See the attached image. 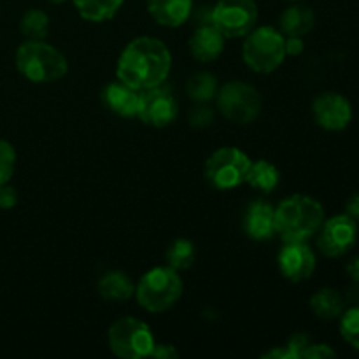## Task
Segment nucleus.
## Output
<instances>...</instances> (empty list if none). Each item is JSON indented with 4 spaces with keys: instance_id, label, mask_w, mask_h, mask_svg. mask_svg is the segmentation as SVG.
<instances>
[{
    "instance_id": "nucleus-8",
    "label": "nucleus",
    "mask_w": 359,
    "mask_h": 359,
    "mask_svg": "<svg viewBox=\"0 0 359 359\" xmlns=\"http://www.w3.org/2000/svg\"><path fill=\"white\" fill-rule=\"evenodd\" d=\"M251 163V158L238 147H219L205 160L203 177L214 189L228 191L244 184Z\"/></svg>"
},
{
    "instance_id": "nucleus-18",
    "label": "nucleus",
    "mask_w": 359,
    "mask_h": 359,
    "mask_svg": "<svg viewBox=\"0 0 359 359\" xmlns=\"http://www.w3.org/2000/svg\"><path fill=\"white\" fill-rule=\"evenodd\" d=\"M97 290L105 302H126L135 294V284L128 273L121 270H111L100 277Z\"/></svg>"
},
{
    "instance_id": "nucleus-29",
    "label": "nucleus",
    "mask_w": 359,
    "mask_h": 359,
    "mask_svg": "<svg viewBox=\"0 0 359 359\" xmlns=\"http://www.w3.org/2000/svg\"><path fill=\"white\" fill-rule=\"evenodd\" d=\"M337 353L328 346V344H309L305 347L302 359H328L335 358Z\"/></svg>"
},
{
    "instance_id": "nucleus-16",
    "label": "nucleus",
    "mask_w": 359,
    "mask_h": 359,
    "mask_svg": "<svg viewBox=\"0 0 359 359\" xmlns=\"http://www.w3.org/2000/svg\"><path fill=\"white\" fill-rule=\"evenodd\" d=\"M224 41H226L224 35L214 27L212 21L202 23L196 27V30L193 32L191 37H189V55H191L196 62H214V60H217L223 55Z\"/></svg>"
},
{
    "instance_id": "nucleus-9",
    "label": "nucleus",
    "mask_w": 359,
    "mask_h": 359,
    "mask_svg": "<svg viewBox=\"0 0 359 359\" xmlns=\"http://www.w3.org/2000/svg\"><path fill=\"white\" fill-rule=\"evenodd\" d=\"M210 21L224 39L245 37L258 23V6L255 0H217Z\"/></svg>"
},
{
    "instance_id": "nucleus-28",
    "label": "nucleus",
    "mask_w": 359,
    "mask_h": 359,
    "mask_svg": "<svg viewBox=\"0 0 359 359\" xmlns=\"http://www.w3.org/2000/svg\"><path fill=\"white\" fill-rule=\"evenodd\" d=\"M188 121L193 128H207L214 123V111L207 104H196L189 111Z\"/></svg>"
},
{
    "instance_id": "nucleus-30",
    "label": "nucleus",
    "mask_w": 359,
    "mask_h": 359,
    "mask_svg": "<svg viewBox=\"0 0 359 359\" xmlns=\"http://www.w3.org/2000/svg\"><path fill=\"white\" fill-rule=\"evenodd\" d=\"M309 344H311V337L304 335V333H297V335H293L290 340H287L286 347L291 353V358L302 359V354H304L305 347H307Z\"/></svg>"
},
{
    "instance_id": "nucleus-12",
    "label": "nucleus",
    "mask_w": 359,
    "mask_h": 359,
    "mask_svg": "<svg viewBox=\"0 0 359 359\" xmlns=\"http://www.w3.org/2000/svg\"><path fill=\"white\" fill-rule=\"evenodd\" d=\"M312 114L321 128L330 130V132H340L349 126L351 119H353V107L344 95L326 91L314 98Z\"/></svg>"
},
{
    "instance_id": "nucleus-33",
    "label": "nucleus",
    "mask_w": 359,
    "mask_h": 359,
    "mask_svg": "<svg viewBox=\"0 0 359 359\" xmlns=\"http://www.w3.org/2000/svg\"><path fill=\"white\" fill-rule=\"evenodd\" d=\"M284 48H286V56H298L304 53L305 42L302 37H286Z\"/></svg>"
},
{
    "instance_id": "nucleus-2",
    "label": "nucleus",
    "mask_w": 359,
    "mask_h": 359,
    "mask_svg": "<svg viewBox=\"0 0 359 359\" xmlns=\"http://www.w3.org/2000/svg\"><path fill=\"white\" fill-rule=\"evenodd\" d=\"M325 223L321 202L309 195H291L276 209V233L283 242H307Z\"/></svg>"
},
{
    "instance_id": "nucleus-24",
    "label": "nucleus",
    "mask_w": 359,
    "mask_h": 359,
    "mask_svg": "<svg viewBox=\"0 0 359 359\" xmlns=\"http://www.w3.org/2000/svg\"><path fill=\"white\" fill-rule=\"evenodd\" d=\"M165 258H167V265L177 270V272L191 269L196 258L195 244L191 241H188V238H175L168 245L167 252H165Z\"/></svg>"
},
{
    "instance_id": "nucleus-6",
    "label": "nucleus",
    "mask_w": 359,
    "mask_h": 359,
    "mask_svg": "<svg viewBox=\"0 0 359 359\" xmlns=\"http://www.w3.org/2000/svg\"><path fill=\"white\" fill-rule=\"evenodd\" d=\"M216 105L224 119L237 125H249L256 121L263 111L262 93L245 81H228L219 86Z\"/></svg>"
},
{
    "instance_id": "nucleus-37",
    "label": "nucleus",
    "mask_w": 359,
    "mask_h": 359,
    "mask_svg": "<svg viewBox=\"0 0 359 359\" xmlns=\"http://www.w3.org/2000/svg\"><path fill=\"white\" fill-rule=\"evenodd\" d=\"M48 2H51V4H63V2H67V0H48Z\"/></svg>"
},
{
    "instance_id": "nucleus-34",
    "label": "nucleus",
    "mask_w": 359,
    "mask_h": 359,
    "mask_svg": "<svg viewBox=\"0 0 359 359\" xmlns=\"http://www.w3.org/2000/svg\"><path fill=\"white\" fill-rule=\"evenodd\" d=\"M262 358H265V359H293V358H291V353L287 351L286 346L273 347V349L269 351V353L262 354Z\"/></svg>"
},
{
    "instance_id": "nucleus-5",
    "label": "nucleus",
    "mask_w": 359,
    "mask_h": 359,
    "mask_svg": "<svg viewBox=\"0 0 359 359\" xmlns=\"http://www.w3.org/2000/svg\"><path fill=\"white\" fill-rule=\"evenodd\" d=\"M286 37L270 25L255 27L244 39L242 60L256 74H270L286 60Z\"/></svg>"
},
{
    "instance_id": "nucleus-14",
    "label": "nucleus",
    "mask_w": 359,
    "mask_h": 359,
    "mask_svg": "<svg viewBox=\"0 0 359 359\" xmlns=\"http://www.w3.org/2000/svg\"><path fill=\"white\" fill-rule=\"evenodd\" d=\"M244 231L252 241H270L276 237V207L266 200L249 203L244 214Z\"/></svg>"
},
{
    "instance_id": "nucleus-1",
    "label": "nucleus",
    "mask_w": 359,
    "mask_h": 359,
    "mask_svg": "<svg viewBox=\"0 0 359 359\" xmlns=\"http://www.w3.org/2000/svg\"><path fill=\"white\" fill-rule=\"evenodd\" d=\"M172 69V55L163 41L142 35L123 48L116 63V77L133 90L144 91L167 81Z\"/></svg>"
},
{
    "instance_id": "nucleus-27",
    "label": "nucleus",
    "mask_w": 359,
    "mask_h": 359,
    "mask_svg": "<svg viewBox=\"0 0 359 359\" xmlns=\"http://www.w3.org/2000/svg\"><path fill=\"white\" fill-rule=\"evenodd\" d=\"M16 168V149L7 140H0V186L11 181Z\"/></svg>"
},
{
    "instance_id": "nucleus-20",
    "label": "nucleus",
    "mask_w": 359,
    "mask_h": 359,
    "mask_svg": "<svg viewBox=\"0 0 359 359\" xmlns=\"http://www.w3.org/2000/svg\"><path fill=\"white\" fill-rule=\"evenodd\" d=\"M217 90H219V81L212 72H207V70H198L186 81V95L189 100L196 104H207L214 100Z\"/></svg>"
},
{
    "instance_id": "nucleus-21",
    "label": "nucleus",
    "mask_w": 359,
    "mask_h": 359,
    "mask_svg": "<svg viewBox=\"0 0 359 359\" xmlns=\"http://www.w3.org/2000/svg\"><path fill=\"white\" fill-rule=\"evenodd\" d=\"M125 0H74L77 13L91 23H104L112 20L121 9Z\"/></svg>"
},
{
    "instance_id": "nucleus-25",
    "label": "nucleus",
    "mask_w": 359,
    "mask_h": 359,
    "mask_svg": "<svg viewBox=\"0 0 359 359\" xmlns=\"http://www.w3.org/2000/svg\"><path fill=\"white\" fill-rule=\"evenodd\" d=\"M20 30L27 39H34V41H42V39H46L49 32L48 13H44L42 9H28L27 13L21 16Z\"/></svg>"
},
{
    "instance_id": "nucleus-35",
    "label": "nucleus",
    "mask_w": 359,
    "mask_h": 359,
    "mask_svg": "<svg viewBox=\"0 0 359 359\" xmlns=\"http://www.w3.org/2000/svg\"><path fill=\"white\" fill-rule=\"evenodd\" d=\"M346 214H349L356 223H359V195L351 196L346 203Z\"/></svg>"
},
{
    "instance_id": "nucleus-7",
    "label": "nucleus",
    "mask_w": 359,
    "mask_h": 359,
    "mask_svg": "<svg viewBox=\"0 0 359 359\" xmlns=\"http://www.w3.org/2000/svg\"><path fill=\"white\" fill-rule=\"evenodd\" d=\"M107 344L112 354L123 359L149 358L156 346L153 330L140 319L126 316L111 325L107 332Z\"/></svg>"
},
{
    "instance_id": "nucleus-15",
    "label": "nucleus",
    "mask_w": 359,
    "mask_h": 359,
    "mask_svg": "<svg viewBox=\"0 0 359 359\" xmlns=\"http://www.w3.org/2000/svg\"><path fill=\"white\" fill-rule=\"evenodd\" d=\"M100 98L105 109L121 116V118H137V114H139L140 91L133 90L123 81L116 79L105 84Z\"/></svg>"
},
{
    "instance_id": "nucleus-32",
    "label": "nucleus",
    "mask_w": 359,
    "mask_h": 359,
    "mask_svg": "<svg viewBox=\"0 0 359 359\" xmlns=\"http://www.w3.org/2000/svg\"><path fill=\"white\" fill-rule=\"evenodd\" d=\"M149 358L175 359V358H179V351L175 349L172 344H156V346H154V349L151 351Z\"/></svg>"
},
{
    "instance_id": "nucleus-10",
    "label": "nucleus",
    "mask_w": 359,
    "mask_h": 359,
    "mask_svg": "<svg viewBox=\"0 0 359 359\" xmlns=\"http://www.w3.org/2000/svg\"><path fill=\"white\" fill-rule=\"evenodd\" d=\"M318 249L326 258L346 256L358 242V223L349 214H337L319 228Z\"/></svg>"
},
{
    "instance_id": "nucleus-22",
    "label": "nucleus",
    "mask_w": 359,
    "mask_h": 359,
    "mask_svg": "<svg viewBox=\"0 0 359 359\" xmlns=\"http://www.w3.org/2000/svg\"><path fill=\"white\" fill-rule=\"evenodd\" d=\"M245 182L252 189H258L262 193H272L280 182V172L272 161L258 160L252 161L251 168L248 172Z\"/></svg>"
},
{
    "instance_id": "nucleus-31",
    "label": "nucleus",
    "mask_w": 359,
    "mask_h": 359,
    "mask_svg": "<svg viewBox=\"0 0 359 359\" xmlns=\"http://www.w3.org/2000/svg\"><path fill=\"white\" fill-rule=\"evenodd\" d=\"M18 191L14 186L9 184H4L0 186V209L2 210H11L18 205Z\"/></svg>"
},
{
    "instance_id": "nucleus-13",
    "label": "nucleus",
    "mask_w": 359,
    "mask_h": 359,
    "mask_svg": "<svg viewBox=\"0 0 359 359\" xmlns=\"http://www.w3.org/2000/svg\"><path fill=\"white\" fill-rule=\"evenodd\" d=\"M279 270L291 283H304L316 272V255L307 242H284L277 256Z\"/></svg>"
},
{
    "instance_id": "nucleus-3",
    "label": "nucleus",
    "mask_w": 359,
    "mask_h": 359,
    "mask_svg": "<svg viewBox=\"0 0 359 359\" xmlns=\"http://www.w3.org/2000/svg\"><path fill=\"white\" fill-rule=\"evenodd\" d=\"M16 69L30 83L48 84L63 79L69 72V60L55 46L42 41L27 39L18 46L14 56Z\"/></svg>"
},
{
    "instance_id": "nucleus-36",
    "label": "nucleus",
    "mask_w": 359,
    "mask_h": 359,
    "mask_svg": "<svg viewBox=\"0 0 359 359\" xmlns=\"http://www.w3.org/2000/svg\"><path fill=\"white\" fill-rule=\"evenodd\" d=\"M347 276H349L354 283L359 284V256L349 262V265H347Z\"/></svg>"
},
{
    "instance_id": "nucleus-4",
    "label": "nucleus",
    "mask_w": 359,
    "mask_h": 359,
    "mask_svg": "<svg viewBox=\"0 0 359 359\" xmlns=\"http://www.w3.org/2000/svg\"><path fill=\"white\" fill-rule=\"evenodd\" d=\"M137 304L147 312L160 314L174 307L182 297V279L172 266H154L140 277L135 286Z\"/></svg>"
},
{
    "instance_id": "nucleus-26",
    "label": "nucleus",
    "mask_w": 359,
    "mask_h": 359,
    "mask_svg": "<svg viewBox=\"0 0 359 359\" xmlns=\"http://www.w3.org/2000/svg\"><path fill=\"white\" fill-rule=\"evenodd\" d=\"M340 335L351 347L359 351V307L342 312L340 318Z\"/></svg>"
},
{
    "instance_id": "nucleus-23",
    "label": "nucleus",
    "mask_w": 359,
    "mask_h": 359,
    "mask_svg": "<svg viewBox=\"0 0 359 359\" xmlns=\"http://www.w3.org/2000/svg\"><path fill=\"white\" fill-rule=\"evenodd\" d=\"M311 309L319 319L332 321V319H337L339 316H342L344 298L333 287H323L318 293L312 294Z\"/></svg>"
},
{
    "instance_id": "nucleus-19",
    "label": "nucleus",
    "mask_w": 359,
    "mask_h": 359,
    "mask_svg": "<svg viewBox=\"0 0 359 359\" xmlns=\"http://www.w3.org/2000/svg\"><path fill=\"white\" fill-rule=\"evenodd\" d=\"M316 14L309 6H291L280 14V32L284 37H304L314 28Z\"/></svg>"
},
{
    "instance_id": "nucleus-17",
    "label": "nucleus",
    "mask_w": 359,
    "mask_h": 359,
    "mask_svg": "<svg viewBox=\"0 0 359 359\" xmlns=\"http://www.w3.org/2000/svg\"><path fill=\"white\" fill-rule=\"evenodd\" d=\"M193 0H147V11L158 25L177 28L191 16Z\"/></svg>"
},
{
    "instance_id": "nucleus-11",
    "label": "nucleus",
    "mask_w": 359,
    "mask_h": 359,
    "mask_svg": "<svg viewBox=\"0 0 359 359\" xmlns=\"http://www.w3.org/2000/svg\"><path fill=\"white\" fill-rule=\"evenodd\" d=\"M179 114L177 98L170 91V88L154 86L149 90L140 91V107L137 118L144 125L154 126V128H165L172 125Z\"/></svg>"
}]
</instances>
